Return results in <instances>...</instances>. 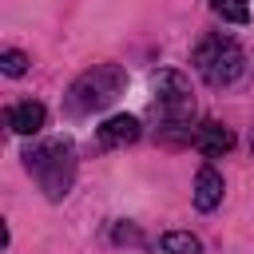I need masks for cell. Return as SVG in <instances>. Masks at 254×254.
Returning <instances> with one entry per match:
<instances>
[{
	"instance_id": "cell-8",
	"label": "cell",
	"mask_w": 254,
	"mask_h": 254,
	"mask_svg": "<svg viewBox=\"0 0 254 254\" xmlns=\"http://www.w3.org/2000/svg\"><path fill=\"white\" fill-rule=\"evenodd\" d=\"M194 147L202 151V155H222V151H230L234 147V135L222 127V123H202L198 131H194Z\"/></svg>"
},
{
	"instance_id": "cell-11",
	"label": "cell",
	"mask_w": 254,
	"mask_h": 254,
	"mask_svg": "<svg viewBox=\"0 0 254 254\" xmlns=\"http://www.w3.org/2000/svg\"><path fill=\"white\" fill-rule=\"evenodd\" d=\"M0 67H4V75H24L28 71V56L24 52H4L0 56Z\"/></svg>"
},
{
	"instance_id": "cell-2",
	"label": "cell",
	"mask_w": 254,
	"mask_h": 254,
	"mask_svg": "<svg viewBox=\"0 0 254 254\" xmlns=\"http://www.w3.org/2000/svg\"><path fill=\"white\" fill-rule=\"evenodd\" d=\"M194 71L210 87H230L246 71V52L230 36H210V40H202L194 48Z\"/></svg>"
},
{
	"instance_id": "cell-9",
	"label": "cell",
	"mask_w": 254,
	"mask_h": 254,
	"mask_svg": "<svg viewBox=\"0 0 254 254\" xmlns=\"http://www.w3.org/2000/svg\"><path fill=\"white\" fill-rule=\"evenodd\" d=\"M163 250H167V254H198L202 246H198L194 234H187V230H171V234H163Z\"/></svg>"
},
{
	"instance_id": "cell-4",
	"label": "cell",
	"mask_w": 254,
	"mask_h": 254,
	"mask_svg": "<svg viewBox=\"0 0 254 254\" xmlns=\"http://www.w3.org/2000/svg\"><path fill=\"white\" fill-rule=\"evenodd\" d=\"M155 87H159V111H163L167 127H183V123L194 115V99H190L187 79L175 75V71H163Z\"/></svg>"
},
{
	"instance_id": "cell-5",
	"label": "cell",
	"mask_w": 254,
	"mask_h": 254,
	"mask_svg": "<svg viewBox=\"0 0 254 254\" xmlns=\"http://www.w3.org/2000/svg\"><path fill=\"white\" fill-rule=\"evenodd\" d=\"M44 119H48V111H44V103H36V99H24V103L8 107V127H12L16 135H36V131L44 127Z\"/></svg>"
},
{
	"instance_id": "cell-7",
	"label": "cell",
	"mask_w": 254,
	"mask_h": 254,
	"mask_svg": "<svg viewBox=\"0 0 254 254\" xmlns=\"http://www.w3.org/2000/svg\"><path fill=\"white\" fill-rule=\"evenodd\" d=\"M139 139V119L135 115H111L99 127V147H119V143H135Z\"/></svg>"
},
{
	"instance_id": "cell-6",
	"label": "cell",
	"mask_w": 254,
	"mask_h": 254,
	"mask_svg": "<svg viewBox=\"0 0 254 254\" xmlns=\"http://www.w3.org/2000/svg\"><path fill=\"white\" fill-rule=\"evenodd\" d=\"M222 202V175L214 167H198L194 175V206L198 210H214Z\"/></svg>"
},
{
	"instance_id": "cell-3",
	"label": "cell",
	"mask_w": 254,
	"mask_h": 254,
	"mask_svg": "<svg viewBox=\"0 0 254 254\" xmlns=\"http://www.w3.org/2000/svg\"><path fill=\"white\" fill-rule=\"evenodd\" d=\"M28 171L40 179V187L48 190V198H64L67 187H71V175H75V163H71V147L64 139H52L36 151L24 155Z\"/></svg>"
},
{
	"instance_id": "cell-10",
	"label": "cell",
	"mask_w": 254,
	"mask_h": 254,
	"mask_svg": "<svg viewBox=\"0 0 254 254\" xmlns=\"http://www.w3.org/2000/svg\"><path fill=\"white\" fill-rule=\"evenodd\" d=\"M210 8H214V16H222L230 24H246L250 20V4L246 0H210Z\"/></svg>"
},
{
	"instance_id": "cell-12",
	"label": "cell",
	"mask_w": 254,
	"mask_h": 254,
	"mask_svg": "<svg viewBox=\"0 0 254 254\" xmlns=\"http://www.w3.org/2000/svg\"><path fill=\"white\" fill-rule=\"evenodd\" d=\"M250 139H254V135H250Z\"/></svg>"
},
{
	"instance_id": "cell-1",
	"label": "cell",
	"mask_w": 254,
	"mask_h": 254,
	"mask_svg": "<svg viewBox=\"0 0 254 254\" xmlns=\"http://www.w3.org/2000/svg\"><path fill=\"white\" fill-rule=\"evenodd\" d=\"M123 83H127L123 67H115V64H95V67H87V71L71 83V91H67V111H75V115L99 111V107H107L111 99H119Z\"/></svg>"
}]
</instances>
